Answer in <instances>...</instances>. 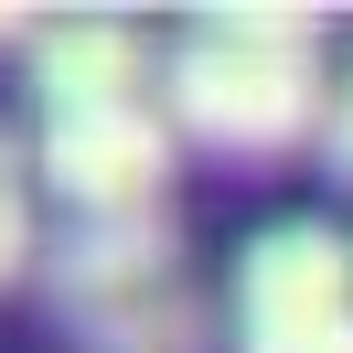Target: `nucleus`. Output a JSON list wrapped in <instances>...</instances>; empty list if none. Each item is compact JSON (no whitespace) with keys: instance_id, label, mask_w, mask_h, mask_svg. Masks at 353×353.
Returning <instances> with one entry per match:
<instances>
[{"instance_id":"nucleus-9","label":"nucleus","mask_w":353,"mask_h":353,"mask_svg":"<svg viewBox=\"0 0 353 353\" xmlns=\"http://www.w3.org/2000/svg\"><path fill=\"white\" fill-rule=\"evenodd\" d=\"M22 32H32V22H22V11H0V43H22Z\"/></svg>"},{"instance_id":"nucleus-6","label":"nucleus","mask_w":353,"mask_h":353,"mask_svg":"<svg viewBox=\"0 0 353 353\" xmlns=\"http://www.w3.org/2000/svg\"><path fill=\"white\" fill-rule=\"evenodd\" d=\"M86 353H214V300H203L193 279H161L139 289V300L118 310H86V321H65Z\"/></svg>"},{"instance_id":"nucleus-5","label":"nucleus","mask_w":353,"mask_h":353,"mask_svg":"<svg viewBox=\"0 0 353 353\" xmlns=\"http://www.w3.org/2000/svg\"><path fill=\"white\" fill-rule=\"evenodd\" d=\"M32 257H43L54 310L86 321V310H118V300H139V289L182 279V225H172V203H161V214H97V225H65L54 246H32Z\"/></svg>"},{"instance_id":"nucleus-3","label":"nucleus","mask_w":353,"mask_h":353,"mask_svg":"<svg viewBox=\"0 0 353 353\" xmlns=\"http://www.w3.org/2000/svg\"><path fill=\"white\" fill-rule=\"evenodd\" d=\"M172 150L182 139L161 129V108H86V118H43L32 129V182L65 203L75 225L97 214H161L172 203Z\"/></svg>"},{"instance_id":"nucleus-1","label":"nucleus","mask_w":353,"mask_h":353,"mask_svg":"<svg viewBox=\"0 0 353 353\" xmlns=\"http://www.w3.org/2000/svg\"><path fill=\"white\" fill-rule=\"evenodd\" d=\"M332 22L300 0H225L193 11L161 54V129L203 139L214 161H289L300 139H321L332 118Z\"/></svg>"},{"instance_id":"nucleus-8","label":"nucleus","mask_w":353,"mask_h":353,"mask_svg":"<svg viewBox=\"0 0 353 353\" xmlns=\"http://www.w3.org/2000/svg\"><path fill=\"white\" fill-rule=\"evenodd\" d=\"M321 161H332V172L353 182V86L332 97V118H321Z\"/></svg>"},{"instance_id":"nucleus-2","label":"nucleus","mask_w":353,"mask_h":353,"mask_svg":"<svg viewBox=\"0 0 353 353\" xmlns=\"http://www.w3.org/2000/svg\"><path fill=\"white\" fill-rule=\"evenodd\" d=\"M236 353H353V236L279 214L236 257Z\"/></svg>"},{"instance_id":"nucleus-7","label":"nucleus","mask_w":353,"mask_h":353,"mask_svg":"<svg viewBox=\"0 0 353 353\" xmlns=\"http://www.w3.org/2000/svg\"><path fill=\"white\" fill-rule=\"evenodd\" d=\"M22 268H32V161L0 129V279H22Z\"/></svg>"},{"instance_id":"nucleus-4","label":"nucleus","mask_w":353,"mask_h":353,"mask_svg":"<svg viewBox=\"0 0 353 353\" xmlns=\"http://www.w3.org/2000/svg\"><path fill=\"white\" fill-rule=\"evenodd\" d=\"M22 75H32V108L43 118H86V108H139L161 75L150 32L118 22V11H54V22L22 32Z\"/></svg>"}]
</instances>
